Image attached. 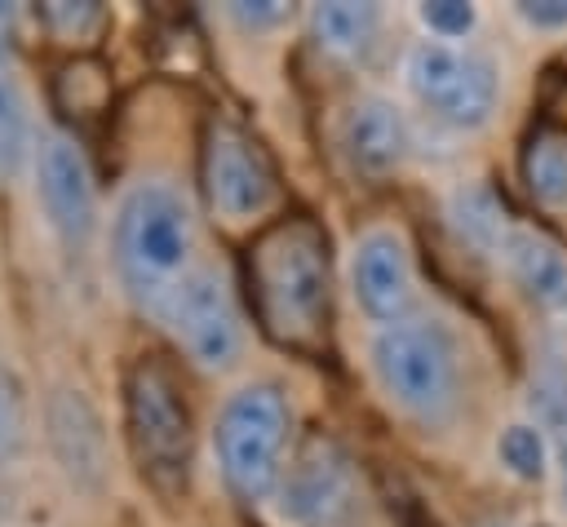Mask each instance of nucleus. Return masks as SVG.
Returning <instances> with one entry per match:
<instances>
[{
    "instance_id": "nucleus-1",
    "label": "nucleus",
    "mask_w": 567,
    "mask_h": 527,
    "mask_svg": "<svg viewBox=\"0 0 567 527\" xmlns=\"http://www.w3.org/2000/svg\"><path fill=\"white\" fill-rule=\"evenodd\" d=\"M252 306L261 328L292 350H315L332 319L328 235L310 217H284L248 248Z\"/></svg>"
},
{
    "instance_id": "nucleus-2",
    "label": "nucleus",
    "mask_w": 567,
    "mask_h": 527,
    "mask_svg": "<svg viewBox=\"0 0 567 527\" xmlns=\"http://www.w3.org/2000/svg\"><path fill=\"white\" fill-rule=\"evenodd\" d=\"M190 252H195V217L182 190L159 177L137 182L120 199L111 226V257L124 292L142 310L164 314L177 283L195 270Z\"/></svg>"
},
{
    "instance_id": "nucleus-3",
    "label": "nucleus",
    "mask_w": 567,
    "mask_h": 527,
    "mask_svg": "<svg viewBox=\"0 0 567 527\" xmlns=\"http://www.w3.org/2000/svg\"><path fill=\"white\" fill-rule=\"evenodd\" d=\"M124 443L155 496H186L195 465V421L177 372L159 354H137L124 372Z\"/></svg>"
},
{
    "instance_id": "nucleus-4",
    "label": "nucleus",
    "mask_w": 567,
    "mask_h": 527,
    "mask_svg": "<svg viewBox=\"0 0 567 527\" xmlns=\"http://www.w3.org/2000/svg\"><path fill=\"white\" fill-rule=\"evenodd\" d=\"M381 394L412 421L439 425L452 416L461 394V345L447 319L408 314L390 328H377L368 350Z\"/></svg>"
},
{
    "instance_id": "nucleus-5",
    "label": "nucleus",
    "mask_w": 567,
    "mask_h": 527,
    "mask_svg": "<svg viewBox=\"0 0 567 527\" xmlns=\"http://www.w3.org/2000/svg\"><path fill=\"white\" fill-rule=\"evenodd\" d=\"M292 434V407L288 394L275 381H248L235 394H226L217 425H213V452L226 487L239 500H266L279 492L284 456Z\"/></svg>"
},
{
    "instance_id": "nucleus-6",
    "label": "nucleus",
    "mask_w": 567,
    "mask_h": 527,
    "mask_svg": "<svg viewBox=\"0 0 567 527\" xmlns=\"http://www.w3.org/2000/svg\"><path fill=\"white\" fill-rule=\"evenodd\" d=\"M403 80L430 115L461 133L483 128L501 102V66L487 53H470L443 40L412 44L403 58Z\"/></svg>"
},
{
    "instance_id": "nucleus-7",
    "label": "nucleus",
    "mask_w": 567,
    "mask_h": 527,
    "mask_svg": "<svg viewBox=\"0 0 567 527\" xmlns=\"http://www.w3.org/2000/svg\"><path fill=\"white\" fill-rule=\"evenodd\" d=\"M275 500L288 527H354L363 509L359 465L337 438L315 434L288 461Z\"/></svg>"
},
{
    "instance_id": "nucleus-8",
    "label": "nucleus",
    "mask_w": 567,
    "mask_h": 527,
    "mask_svg": "<svg viewBox=\"0 0 567 527\" xmlns=\"http://www.w3.org/2000/svg\"><path fill=\"white\" fill-rule=\"evenodd\" d=\"M199 186L204 199L217 217L226 221H252L275 204V164L261 151V142L226 120L213 115L204 124V142H199Z\"/></svg>"
},
{
    "instance_id": "nucleus-9",
    "label": "nucleus",
    "mask_w": 567,
    "mask_h": 527,
    "mask_svg": "<svg viewBox=\"0 0 567 527\" xmlns=\"http://www.w3.org/2000/svg\"><path fill=\"white\" fill-rule=\"evenodd\" d=\"M159 319L173 328L177 345L204 372H230L244 354V319H239L230 279L217 266H195L177 283Z\"/></svg>"
},
{
    "instance_id": "nucleus-10",
    "label": "nucleus",
    "mask_w": 567,
    "mask_h": 527,
    "mask_svg": "<svg viewBox=\"0 0 567 527\" xmlns=\"http://www.w3.org/2000/svg\"><path fill=\"white\" fill-rule=\"evenodd\" d=\"M35 195L58 239L71 252H84L97 226V190L71 137H44L35 146Z\"/></svg>"
},
{
    "instance_id": "nucleus-11",
    "label": "nucleus",
    "mask_w": 567,
    "mask_h": 527,
    "mask_svg": "<svg viewBox=\"0 0 567 527\" xmlns=\"http://www.w3.org/2000/svg\"><path fill=\"white\" fill-rule=\"evenodd\" d=\"M350 288L359 310L377 323L390 328L412 314L416 297V275H412V248L394 226H372L354 239L350 252Z\"/></svg>"
},
{
    "instance_id": "nucleus-12",
    "label": "nucleus",
    "mask_w": 567,
    "mask_h": 527,
    "mask_svg": "<svg viewBox=\"0 0 567 527\" xmlns=\"http://www.w3.org/2000/svg\"><path fill=\"white\" fill-rule=\"evenodd\" d=\"M341 151L354 173L385 177L408 155V120L390 97H359L341 115Z\"/></svg>"
},
{
    "instance_id": "nucleus-13",
    "label": "nucleus",
    "mask_w": 567,
    "mask_h": 527,
    "mask_svg": "<svg viewBox=\"0 0 567 527\" xmlns=\"http://www.w3.org/2000/svg\"><path fill=\"white\" fill-rule=\"evenodd\" d=\"M49 438L53 452L62 461V469L80 483V487H97L106 474V438H102V421L89 407V399L80 390H58L49 403Z\"/></svg>"
},
{
    "instance_id": "nucleus-14",
    "label": "nucleus",
    "mask_w": 567,
    "mask_h": 527,
    "mask_svg": "<svg viewBox=\"0 0 567 527\" xmlns=\"http://www.w3.org/2000/svg\"><path fill=\"white\" fill-rule=\"evenodd\" d=\"M501 261H505L509 279L532 301H540V306H567V252L545 230L518 221L509 230L505 248H501Z\"/></svg>"
},
{
    "instance_id": "nucleus-15",
    "label": "nucleus",
    "mask_w": 567,
    "mask_h": 527,
    "mask_svg": "<svg viewBox=\"0 0 567 527\" xmlns=\"http://www.w3.org/2000/svg\"><path fill=\"white\" fill-rule=\"evenodd\" d=\"M443 213H447V226L456 230V239H461L465 248L483 252V257H501L509 230L518 226V221L509 217L505 199H501L483 177H474V182H456V186L447 190Z\"/></svg>"
},
{
    "instance_id": "nucleus-16",
    "label": "nucleus",
    "mask_w": 567,
    "mask_h": 527,
    "mask_svg": "<svg viewBox=\"0 0 567 527\" xmlns=\"http://www.w3.org/2000/svg\"><path fill=\"white\" fill-rule=\"evenodd\" d=\"M310 27H315V40L328 49V53H341V58H354L372 44L377 27H381V13L377 4H354V0H328V4H315L310 9Z\"/></svg>"
},
{
    "instance_id": "nucleus-17",
    "label": "nucleus",
    "mask_w": 567,
    "mask_h": 527,
    "mask_svg": "<svg viewBox=\"0 0 567 527\" xmlns=\"http://www.w3.org/2000/svg\"><path fill=\"white\" fill-rule=\"evenodd\" d=\"M523 182L549 213H567V133H536L523 151Z\"/></svg>"
},
{
    "instance_id": "nucleus-18",
    "label": "nucleus",
    "mask_w": 567,
    "mask_h": 527,
    "mask_svg": "<svg viewBox=\"0 0 567 527\" xmlns=\"http://www.w3.org/2000/svg\"><path fill=\"white\" fill-rule=\"evenodd\" d=\"M31 155V106L22 80L0 49V173H18Z\"/></svg>"
},
{
    "instance_id": "nucleus-19",
    "label": "nucleus",
    "mask_w": 567,
    "mask_h": 527,
    "mask_svg": "<svg viewBox=\"0 0 567 527\" xmlns=\"http://www.w3.org/2000/svg\"><path fill=\"white\" fill-rule=\"evenodd\" d=\"M496 461L509 478L518 483H540L554 465V452H549V434L536 425V421H509L501 434H496Z\"/></svg>"
},
{
    "instance_id": "nucleus-20",
    "label": "nucleus",
    "mask_w": 567,
    "mask_h": 527,
    "mask_svg": "<svg viewBox=\"0 0 567 527\" xmlns=\"http://www.w3.org/2000/svg\"><path fill=\"white\" fill-rule=\"evenodd\" d=\"M527 412L532 421L549 434V430H563L567 434V363L563 359H540L532 368V381H527Z\"/></svg>"
},
{
    "instance_id": "nucleus-21",
    "label": "nucleus",
    "mask_w": 567,
    "mask_h": 527,
    "mask_svg": "<svg viewBox=\"0 0 567 527\" xmlns=\"http://www.w3.org/2000/svg\"><path fill=\"white\" fill-rule=\"evenodd\" d=\"M416 18H421V27H425L434 40H443V44L465 40V35L478 27V9H474L470 0H425V4L416 9Z\"/></svg>"
},
{
    "instance_id": "nucleus-22",
    "label": "nucleus",
    "mask_w": 567,
    "mask_h": 527,
    "mask_svg": "<svg viewBox=\"0 0 567 527\" xmlns=\"http://www.w3.org/2000/svg\"><path fill=\"white\" fill-rule=\"evenodd\" d=\"M22 443V385L18 376L0 363V456L9 461Z\"/></svg>"
},
{
    "instance_id": "nucleus-23",
    "label": "nucleus",
    "mask_w": 567,
    "mask_h": 527,
    "mask_svg": "<svg viewBox=\"0 0 567 527\" xmlns=\"http://www.w3.org/2000/svg\"><path fill=\"white\" fill-rule=\"evenodd\" d=\"M226 13L239 31H275L292 18V4H284V0H235V4H226Z\"/></svg>"
},
{
    "instance_id": "nucleus-24",
    "label": "nucleus",
    "mask_w": 567,
    "mask_h": 527,
    "mask_svg": "<svg viewBox=\"0 0 567 527\" xmlns=\"http://www.w3.org/2000/svg\"><path fill=\"white\" fill-rule=\"evenodd\" d=\"M514 18L527 31H567V0H518Z\"/></svg>"
},
{
    "instance_id": "nucleus-25",
    "label": "nucleus",
    "mask_w": 567,
    "mask_h": 527,
    "mask_svg": "<svg viewBox=\"0 0 567 527\" xmlns=\"http://www.w3.org/2000/svg\"><path fill=\"white\" fill-rule=\"evenodd\" d=\"M44 18H49V27H58V31H66V35H80L84 27H93V22L102 18V9H97L93 0H80V4L53 0V4H44Z\"/></svg>"
},
{
    "instance_id": "nucleus-26",
    "label": "nucleus",
    "mask_w": 567,
    "mask_h": 527,
    "mask_svg": "<svg viewBox=\"0 0 567 527\" xmlns=\"http://www.w3.org/2000/svg\"><path fill=\"white\" fill-rule=\"evenodd\" d=\"M13 514V474H9V461L0 456V523Z\"/></svg>"
},
{
    "instance_id": "nucleus-27",
    "label": "nucleus",
    "mask_w": 567,
    "mask_h": 527,
    "mask_svg": "<svg viewBox=\"0 0 567 527\" xmlns=\"http://www.w3.org/2000/svg\"><path fill=\"white\" fill-rule=\"evenodd\" d=\"M558 500H563V509H567V438H563V447H558Z\"/></svg>"
},
{
    "instance_id": "nucleus-28",
    "label": "nucleus",
    "mask_w": 567,
    "mask_h": 527,
    "mask_svg": "<svg viewBox=\"0 0 567 527\" xmlns=\"http://www.w3.org/2000/svg\"><path fill=\"white\" fill-rule=\"evenodd\" d=\"M9 22H13V9H9V4H0V40L9 35Z\"/></svg>"
},
{
    "instance_id": "nucleus-29",
    "label": "nucleus",
    "mask_w": 567,
    "mask_h": 527,
    "mask_svg": "<svg viewBox=\"0 0 567 527\" xmlns=\"http://www.w3.org/2000/svg\"><path fill=\"white\" fill-rule=\"evenodd\" d=\"M487 527H505V523H487Z\"/></svg>"
}]
</instances>
